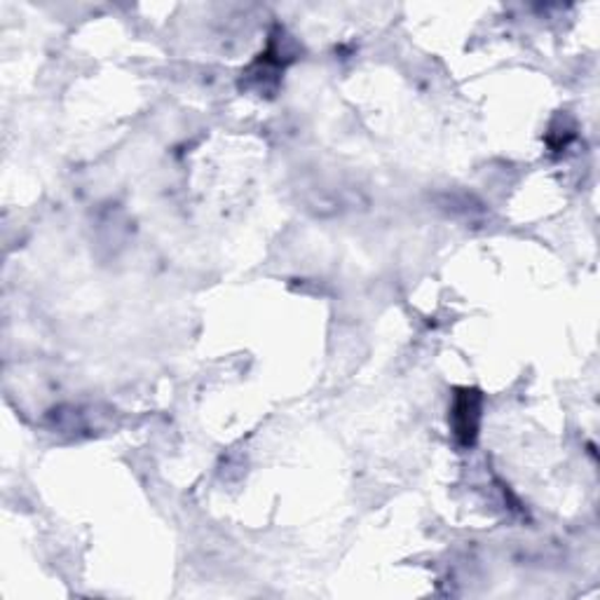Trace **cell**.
<instances>
[{
    "instance_id": "6da1fadb",
    "label": "cell",
    "mask_w": 600,
    "mask_h": 600,
    "mask_svg": "<svg viewBox=\"0 0 600 600\" xmlns=\"http://www.w3.org/2000/svg\"><path fill=\"white\" fill-rule=\"evenodd\" d=\"M481 409H484V397L469 390H457L453 409H451V427H453V436L457 444L463 448H469L476 444V436H479V427H481Z\"/></svg>"
}]
</instances>
